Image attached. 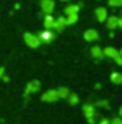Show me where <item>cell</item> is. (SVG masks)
Segmentation results:
<instances>
[{"instance_id":"cell-7","label":"cell","mask_w":122,"mask_h":124,"mask_svg":"<svg viewBox=\"0 0 122 124\" xmlns=\"http://www.w3.org/2000/svg\"><path fill=\"white\" fill-rule=\"evenodd\" d=\"M40 9L45 15H52L55 10V1L53 0H42L40 1Z\"/></svg>"},{"instance_id":"cell-14","label":"cell","mask_w":122,"mask_h":124,"mask_svg":"<svg viewBox=\"0 0 122 124\" xmlns=\"http://www.w3.org/2000/svg\"><path fill=\"white\" fill-rule=\"evenodd\" d=\"M53 25H55V17H53L52 15H46L45 19H43V26H45V29L53 31Z\"/></svg>"},{"instance_id":"cell-21","label":"cell","mask_w":122,"mask_h":124,"mask_svg":"<svg viewBox=\"0 0 122 124\" xmlns=\"http://www.w3.org/2000/svg\"><path fill=\"white\" fill-rule=\"evenodd\" d=\"M109 124H122V118L121 117H116L114 120H109Z\"/></svg>"},{"instance_id":"cell-24","label":"cell","mask_w":122,"mask_h":124,"mask_svg":"<svg viewBox=\"0 0 122 124\" xmlns=\"http://www.w3.org/2000/svg\"><path fill=\"white\" fill-rule=\"evenodd\" d=\"M118 28H119V29H122V16H119V17H118Z\"/></svg>"},{"instance_id":"cell-18","label":"cell","mask_w":122,"mask_h":124,"mask_svg":"<svg viewBox=\"0 0 122 124\" xmlns=\"http://www.w3.org/2000/svg\"><path fill=\"white\" fill-rule=\"evenodd\" d=\"M68 102L70 104V105H76L78 102H79V97H78V94H72L68 97Z\"/></svg>"},{"instance_id":"cell-22","label":"cell","mask_w":122,"mask_h":124,"mask_svg":"<svg viewBox=\"0 0 122 124\" xmlns=\"http://www.w3.org/2000/svg\"><path fill=\"white\" fill-rule=\"evenodd\" d=\"M98 124H109V120L108 118H102V120H99Z\"/></svg>"},{"instance_id":"cell-10","label":"cell","mask_w":122,"mask_h":124,"mask_svg":"<svg viewBox=\"0 0 122 124\" xmlns=\"http://www.w3.org/2000/svg\"><path fill=\"white\" fill-rule=\"evenodd\" d=\"M91 55H92V58H93L95 61H101V59L105 58L103 49H102L101 46H98V45H95V46H92L91 48Z\"/></svg>"},{"instance_id":"cell-16","label":"cell","mask_w":122,"mask_h":124,"mask_svg":"<svg viewBox=\"0 0 122 124\" xmlns=\"http://www.w3.org/2000/svg\"><path fill=\"white\" fill-rule=\"evenodd\" d=\"M56 91H58L59 98H63V100H68V97L70 95V91H69V88H68V87H59Z\"/></svg>"},{"instance_id":"cell-2","label":"cell","mask_w":122,"mask_h":124,"mask_svg":"<svg viewBox=\"0 0 122 124\" xmlns=\"http://www.w3.org/2000/svg\"><path fill=\"white\" fill-rule=\"evenodd\" d=\"M103 54H105V56H106V58H109V59L115 61L116 65L122 66V56H121V54H119V51H118V49H115V48H112V46H106V48L103 49Z\"/></svg>"},{"instance_id":"cell-27","label":"cell","mask_w":122,"mask_h":124,"mask_svg":"<svg viewBox=\"0 0 122 124\" xmlns=\"http://www.w3.org/2000/svg\"><path fill=\"white\" fill-rule=\"evenodd\" d=\"M61 1H70V0H61Z\"/></svg>"},{"instance_id":"cell-5","label":"cell","mask_w":122,"mask_h":124,"mask_svg":"<svg viewBox=\"0 0 122 124\" xmlns=\"http://www.w3.org/2000/svg\"><path fill=\"white\" fill-rule=\"evenodd\" d=\"M39 90H40V81L33 79L30 82H27V85L25 88V97H29L30 94H36Z\"/></svg>"},{"instance_id":"cell-4","label":"cell","mask_w":122,"mask_h":124,"mask_svg":"<svg viewBox=\"0 0 122 124\" xmlns=\"http://www.w3.org/2000/svg\"><path fill=\"white\" fill-rule=\"evenodd\" d=\"M55 32L53 31H49V29H45V31L39 32L37 33V38H39V40H40V43H50L53 39H55Z\"/></svg>"},{"instance_id":"cell-17","label":"cell","mask_w":122,"mask_h":124,"mask_svg":"<svg viewBox=\"0 0 122 124\" xmlns=\"http://www.w3.org/2000/svg\"><path fill=\"white\" fill-rule=\"evenodd\" d=\"M78 19H79V15H69V16H66V26L75 25L78 22Z\"/></svg>"},{"instance_id":"cell-3","label":"cell","mask_w":122,"mask_h":124,"mask_svg":"<svg viewBox=\"0 0 122 124\" xmlns=\"http://www.w3.org/2000/svg\"><path fill=\"white\" fill-rule=\"evenodd\" d=\"M82 111L88 120V124H95V116H96V111H95V105L93 104H85L82 107Z\"/></svg>"},{"instance_id":"cell-25","label":"cell","mask_w":122,"mask_h":124,"mask_svg":"<svg viewBox=\"0 0 122 124\" xmlns=\"http://www.w3.org/2000/svg\"><path fill=\"white\" fill-rule=\"evenodd\" d=\"M3 81H4V82H9V77H7V75H3Z\"/></svg>"},{"instance_id":"cell-26","label":"cell","mask_w":122,"mask_h":124,"mask_svg":"<svg viewBox=\"0 0 122 124\" xmlns=\"http://www.w3.org/2000/svg\"><path fill=\"white\" fill-rule=\"evenodd\" d=\"M119 116L122 117V105H121V108H119Z\"/></svg>"},{"instance_id":"cell-9","label":"cell","mask_w":122,"mask_h":124,"mask_svg":"<svg viewBox=\"0 0 122 124\" xmlns=\"http://www.w3.org/2000/svg\"><path fill=\"white\" fill-rule=\"evenodd\" d=\"M83 39L86 42H96L99 39V33L96 29H88L83 32Z\"/></svg>"},{"instance_id":"cell-23","label":"cell","mask_w":122,"mask_h":124,"mask_svg":"<svg viewBox=\"0 0 122 124\" xmlns=\"http://www.w3.org/2000/svg\"><path fill=\"white\" fill-rule=\"evenodd\" d=\"M3 75H4V68H3V66H0V81L3 79Z\"/></svg>"},{"instance_id":"cell-12","label":"cell","mask_w":122,"mask_h":124,"mask_svg":"<svg viewBox=\"0 0 122 124\" xmlns=\"http://www.w3.org/2000/svg\"><path fill=\"white\" fill-rule=\"evenodd\" d=\"M81 7H82V4H69V6L65 7L63 12H65L66 16H69V15H78L79 10H81Z\"/></svg>"},{"instance_id":"cell-15","label":"cell","mask_w":122,"mask_h":124,"mask_svg":"<svg viewBox=\"0 0 122 124\" xmlns=\"http://www.w3.org/2000/svg\"><path fill=\"white\" fill-rule=\"evenodd\" d=\"M111 82L115 84V85H121L122 84V74L121 72H112L111 74Z\"/></svg>"},{"instance_id":"cell-20","label":"cell","mask_w":122,"mask_h":124,"mask_svg":"<svg viewBox=\"0 0 122 124\" xmlns=\"http://www.w3.org/2000/svg\"><path fill=\"white\" fill-rule=\"evenodd\" d=\"M96 105H98V107H103V108H109L108 100H99V101L96 102Z\"/></svg>"},{"instance_id":"cell-28","label":"cell","mask_w":122,"mask_h":124,"mask_svg":"<svg viewBox=\"0 0 122 124\" xmlns=\"http://www.w3.org/2000/svg\"><path fill=\"white\" fill-rule=\"evenodd\" d=\"M119 54H121V56H122V49H121V51H119Z\"/></svg>"},{"instance_id":"cell-6","label":"cell","mask_w":122,"mask_h":124,"mask_svg":"<svg viewBox=\"0 0 122 124\" xmlns=\"http://www.w3.org/2000/svg\"><path fill=\"white\" fill-rule=\"evenodd\" d=\"M58 100H59V95H58L56 90H47L42 95V101L43 102H56Z\"/></svg>"},{"instance_id":"cell-8","label":"cell","mask_w":122,"mask_h":124,"mask_svg":"<svg viewBox=\"0 0 122 124\" xmlns=\"http://www.w3.org/2000/svg\"><path fill=\"white\" fill-rule=\"evenodd\" d=\"M95 17H96V20L99 22V23H103V22H106V19L109 17L108 16V10H106V7H98L96 10H95Z\"/></svg>"},{"instance_id":"cell-13","label":"cell","mask_w":122,"mask_h":124,"mask_svg":"<svg viewBox=\"0 0 122 124\" xmlns=\"http://www.w3.org/2000/svg\"><path fill=\"white\" fill-rule=\"evenodd\" d=\"M106 28L112 32L115 31L118 28V16H109L106 19Z\"/></svg>"},{"instance_id":"cell-1","label":"cell","mask_w":122,"mask_h":124,"mask_svg":"<svg viewBox=\"0 0 122 124\" xmlns=\"http://www.w3.org/2000/svg\"><path fill=\"white\" fill-rule=\"evenodd\" d=\"M23 40H25V43L29 48H32V49H37L42 45L40 40H39V38H37V35H34L32 32H25L23 33Z\"/></svg>"},{"instance_id":"cell-19","label":"cell","mask_w":122,"mask_h":124,"mask_svg":"<svg viewBox=\"0 0 122 124\" xmlns=\"http://www.w3.org/2000/svg\"><path fill=\"white\" fill-rule=\"evenodd\" d=\"M108 4L111 7H122V0H108Z\"/></svg>"},{"instance_id":"cell-11","label":"cell","mask_w":122,"mask_h":124,"mask_svg":"<svg viewBox=\"0 0 122 124\" xmlns=\"http://www.w3.org/2000/svg\"><path fill=\"white\" fill-rule=\"evenodd\" d=\"M66 28V17L65 16H58L55 17V25H53V31L62 32Z\"/></svg>"}]
</instances>
